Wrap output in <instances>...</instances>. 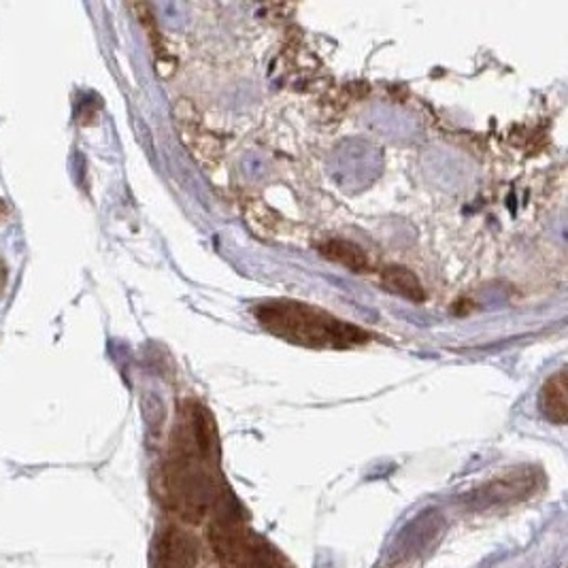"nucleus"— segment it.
Returning a JSON list of instances; mask_svg holds the SVG:
<instances>
[{
    "label": "nucleus",
    "mask_w": 568,
    "mask_h": 568,
    "mask_svg": "<svg viewBox=\"0 0 568 568\" xmlns=\"http://www.w3.org/2000/svg\"><path fill=\"white\" fill-rule=\"evenodd\" d=\"M260 324L290 343L307 347H349L366 343V334L332 317L320 309L292 303V300H273L258 309Z\"/></svg>",
    "instance_id": "f257e3e1"
},
{
    "label": "nucleus",
    "mask_w": 568,
    "mask_h": 568,
    "mask_svg": "<svg viewBox=\"0 0 568 568\" xmlns=\"http://www.w3.org/2000/svg\"><path fill=\"white\" fill-rule=\"evenodd\" d=\"M437 524H439V517L434 513H432V517L426 513L417 522H411L403 532H400V537L396 539L398 549H392V556L398 554L400 560L413 556L415 551H420V547L430 543L434 532L441 530Z\"/></svg>",
    "instance_id": "f03ea898"
},
{
    "label": "nucleus",
    "mask_w": 568,
    "mask_h": 568,
    "mask_svg": "<svg viewBox=\"0 0 568 568\" xmlns=\"http://www.w3.org/2000/svg\"><path fill=\"white\" fill-rule=\"evenodd\" d=\"M320 252L324 258L343 264L345 269L354 271V273H364L369 271V256L362 247H358L356 243H349L343 239H328L326 243L320 245Z\"/></svg>",
    "instance_id": "7ed1b4c3"
},
{
    "label": "nucleus",
    "mask_w": 568,
    "mask_h": 568,
    "mask_svg": "<svg viewBox=\"0 0 568 568\" xmlns=\"http://www.w3.org/2000/svg\"><path fill=\"white\" fill-rule=\"evenodd\" d=\"M381 281L388 290H392L398 296L413 300V303H422L426 296L420 279H417L409 269H405V266H398V264L386 266L381 273Z\"/></svg>",
    "instance_id": "20e7f679"
},
{
    "label": "nucleus",
    "mask_w": 568,
    "mask_h": 568,
    "mask_svg": "<svg viewBox=\"0 0 568 568\" xmlns=\"http://www.w3.org/2000/svg\"><path fill=\"white\" fill-rule=\"evenodd\" d=\"M541 407L543 413L547 415V420L556 422V424H564L566 422V373L560 371L554 377H551L541 394Z\"/></svg>",
    "instance_id": "39448f33"
},
{
    "label": "nucleus",
    "mask_w": 568,
    "mask_h": 568,
    "mask_svg": "<svg viewBox=\"0 0 568 568\" xmlns=\"http://www.w3.org/2000/svg\"><path fill=\"white\" fill-rule=\"evenodd\" d=\"M522 479H498L492 481L490 486H486L481 490V494L477 496V500H481V505H492V503H503V500H515L520 496V486Z\"/></svg>",
    "instance_id": "423d86ee"
},
{
    "label": "nucleus",
    "mask_w": 568,
    "mask_h": 568,
    "mask_svg": "<svg viewBox=\"0 0 568 568\" xmlns=\"http://www.w3.org/2000/svg\"><path fill=\"white\" fill-rule=\"evenodd\" d=\"M5 286H7V266L3 260H0V292L5 290Z\"/></svg>",
    "instance_id": "0eeeda50"
}]
</instances>
